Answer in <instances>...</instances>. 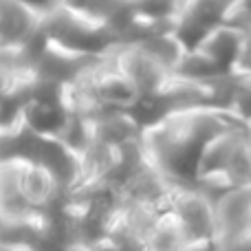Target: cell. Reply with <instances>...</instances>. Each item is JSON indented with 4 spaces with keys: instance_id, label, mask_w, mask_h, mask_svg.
<instances>
[{
    "instance_id": "6da1fadb",
    "label": "cell",
    "mask_w": 251,
    "mask_h": 251,
    "mask_svg": "<svg viewBox=\"0 0 251 251\" xmlns=\"http://www.w3.org/2000/svg\"><path fill=\"white\" fill-rule=\"evenodd\" d=\"M231 124L229 113L207 106L172 110L141 130V143L150 163L174 185H194L203 146ZM247 126V124H245Z\"/></svg>"
},
{
    "instance_id": "8992f818",
    "label": "cell",
    "mask_w": 251,
    "mask_h": 251,
    "mask_svg": "<svg viewBox=\"0 0 251 251\" xmlns=\"http://www.w3.org/2000/svg\"><path fill=\"white\" fill-rule=\"evenodd\" d=\"M110 57L119 71L128 75V79L137 86L139 95H156L172 79L170 69H165L150 51L134 42H122L110 51Z\"/></svg>"
},
{
    "instance_id": "7c38bea8",
    "label": "cell",
    "mask_w": 251,
    "mask_h": 251,
    "mask_svg": "<svg viewBox=\"0 0 251 251\" xmlns=\"http://www.w3.org/2000/svg\"><path fill=\"white\" fill-rule=\"evenodd\" d=\"M234 73H238V75H251V29L245 31V40H243V47H240L238 60H236Z\"/></svg>"
},
{
    "instance_id": "8fae6325",
    "label": "cell",
    "mask_w": 251,
    "mask_h": 251,
    "mask_svg": "<svg viewBox=\"0 0 251 251\" xmlns=\"http://www.w3.org/2000/svg\"><path fill=\"white\" fill-rule=\"evenodd\" d=\"M139 18L150 22H172L185 0H132Z\"/></svg>"
},
{
    "instance_id": "4fadbf2b",
    "label": "cell",
    "mask_w": 251,
    "mask_h": 251,
    "mask_svg": "<svg viewBox=\"0 0 251 251\" xmlns=\"http://www.w3.org/2000/svg\"><path fill=\"white\" fill-rule=\"evenodd\" d=\"M20 2H25L26 7H31L33 11H38L40 16H42L44 11H49V9H53L55 4H60V0H20Z\"/></svg>"
},
{
    "instance_id": "5b68a950",
    "label": "cell",
    "mask_w": 251,
    "mask_h": 251,
    "mask_svg": "<svg viewBox=\"0 0 251 251\" xmlns=\"http://www.w3.org/2000/svg\"><path fill=\"white\" fill-rule=\"evenodd\" d=\"M234 4L236 0H185L172 20V33L185 51L196 49L209 31L227 22Z\"/></svg>"
},
{
    "instance_id": "7a4b0ae2",
    "label": "cell",
    "mask_w": 251,
    "mask_h": 251,
    "mask_svg": "<svg viewBox=\"0 0 251 251\" xmlns=\"http://www.w3.org/2000/svg\"><path fill=\"white\" fill-rule=\"evenodd\" d=\"M40 31L53 47L82 57H106L119 44L108 26L64 4H55L40 16Z\"/></svg>"
},
{
    "instance_id": "30bf717a",
    "label": "cell",
    "mask_w": 251,
    "mask_h": 251,
    "mask_svg": "<svg viewBox=\"0 0 251 251\" xmlns=\"http://www.w3.org/2000/svg\"><path fill=\"white\" fill-rule=\"evenodd\" d=\"M225 174L234 187L251 185V130L238 141V146H236L234 154H231L229 163L225 168Z\"/></svg>"
},
{
    "instance_id": "3957f363",
    "label": "cell",
    "mask_w": 251,
    "mask_h": 251,
    "mask_svg": "<svg viewBox=\"0 0 251 251\" xmlns=\"http://www.w3.org/2000/svg\"><path fill=\"white\" fill-rule=\"evenodd\" d=\"M170 209L185 231V249H216V214L209 196H205L196 185H174Z\"/></svg>"
},
{
    "instance_id": "277c9868",
    "label": "cell",
    "mask_w": 251,
    "mask_h": 251,
    "mask_svg": "<svg viewBox=\"0 0 251 251\" xmlns=\"http://www.w3.org/2000/svg\"><path fill=\"white\" fill-rule=\"evenodd\" d=\"M216 249H240L251 236V185L231 187L214 201Z\"/></svg>"
},
{
    "instance_id": "9c48e42d",
    "label": "cell",
    "mask_w": 251,
    "mask_h": 251,
    "mask_svg": "<svg viewBox=\"0 0 251 251\" xmlns=\"http://www.w3.org/2000/svg\"><path fill=\"white\" fill-rule=\"evenodd\" d=\"M187 238L172 209H163L146 238V249H185Z\"/></svg>"
},
{
    "instance_id": "52a82bcc",
    "label": "cell",
    "mask_w": 251,
    "mask_h": 251,
    "mask_svg": "<svg viewBox=\"0 0 251 251\" xmlns=\"http://www.w3.org/2000/svg\"><path fill=\"white\" fill-rule=\"evenodd\" d=\"M40 29V13L20 0H0V47H22Z\"/></svg>"
},
{
    "instance_id": "ba28073f",
    "label": "cell",
    "mask_w": 251,
    "mask_h": 251,
    "mask_svg": "<svg viewBox=\"0 0 251 251\" xmlns=\"http://www.w3.org/2000/svg\"><path fill=\"white\" fill-rule=\"evenodd\" d=\"M243 40H245L243 29L229 25V22H223V25H218L216 29L209 31V33L201 40V44L196 49L203 51L221 71L231 73L236 66V60H238Z\"/></svg>"
}]
</instances>
